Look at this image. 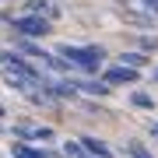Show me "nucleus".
<instances>
[{"mask_svg":"<svg viewBox=\"0 0 158 158\" xmlns=\"http://www.w3.org/2000/svg\"><path fill=\"white\" fill-rule=\"evenodd\" d=\"M151 77H155V85H158V67H155V74H151Z\"/></svg>","mask_w":158,"mask_h":158,"instance_id":"nucleus-15","label":"nucleus"},{"mask_svg":"<svg viewBox=\"0 0 158 158\" xmlns=\"http://www.w3.org/2000/svg\"><path fill=\"white\" fill-rule=\"evenodd\" d=\"M127 151H130V158H155V155H151V151H148V148H144V144H130V148H127Z\"/></svg>","mask_w":158,"mask_h":158,"instance_id":"nucleus-12","label":"nucleus"},{"mask_svg":"<svg viewBox=\"0 0 158 158\" xmlns=\"http://www.w3.org/2000/svg\"><path fill=\"white\" fill-rule=\"evenodd\" d=\"M137 77H141V70H137V67H127V63L106 67V74H102V81H109V85H137Z\"/></svg>","mask_w":158,"mask_h":158,"instance_id":"nucleus-3","label":"nucleus"},{"mask_svg":"<svg viewBox=\"0 0 158 158\" xmlns=\"http://www.w3.org/2000/svg\"><path fill=\"white\" fill-rule=\"evenodd\" d=\"M60 56L70 63V67H81V70H98V63L106 60L102 46H60Z\"/></svg>","mask_w":158,"mask_h":158,"instance_id":"nucleus-1","label":"nucleus"},{"mask_svg":"<svg viewBox=\"0 0 158 158\" xmlns=\"http://www.w3.org/2000/svg\"><path fill=\"white\" fill-rule=\"evenodd\" d=\"M21 53H28V56H39V60H46V56H49V53H46L42 46H35L32 39H25V42H21Z\"/></svg>","mask_w":158,"mask_h":158,"instance_id":"nucleus-10","label":"nucleus"},{"mask_svg":"<svg viewBox=\"0 0 158 158\" xmlns=\"http://www.w3.org/2000/svg\"><path fill=\"white\" fill-rule=\"evenodd\" d=\"M53 91V95H60V98H74L77 95V81H53V85H46Z\"/></svg>","mask_w":158,"mask_h":158,"instance_id":"nucleus-6","label":"nucleus"},{"mask_svg":"<svg viewBox=\"0 0 158 158\" xmlns=\"http://www.w3.org/2000/svg\"><path fill=\"white\" fill-rule=\"evenodd\" d=\"M63 151H67L70 158H81V155H85V148H81V144H70V141H67V144H63Z\"/></svg>","mask_w":158,"mask_h":158,"instance_id":"nucleus-13","label":"nucleus"},{"mask_svg":"<svg viewBox=\"0 0 158 158\" xmlns=\"http://www.w3.org/2000/svg\"><path fill=\"white\" fill-rule=\"evenodd\" d=\"M11 151H14V158H49L46 151H39V148H32V144H25V141H18Z\"/></svg>","mask_w":158,"mask_h":158,"instance_id":"nucleus-8","label":"nucleus"},{"mask_svg":"<svg viewBox=\"0 0 158 158\" xmlns=\"http://www.w3.org/2000/svg\"><path fill=\"white\" fill-rule=\"evenodd\" d=\"M11 25H14V32L21 35V39H42V35H49L53 32V21L46 14H18V18H11Z\"/></svg>","mask_w":158,"mask_h":158,"instance_id":"nucleus-2","label":"nucleus"},{"mask_svg":"<svg viewBox=\"0 0 158 158\" xmlns=\"http://www.w3.org/2000/svg\"><path fill=\"white\" fill-rule=\"evenodd\" d=\"M77 91H85V95H98V98H106L109 91H113V85H109V81H77Z\"/></svg>","mask_w":158,"mask_h":158,"instance_id":"nucleus-5","label":"nucleus"},{"mask_svg":"<svg viewBox=\"0 0 158 158\" xmlns=\"http://www.w3.org/2000/svg\"><path fill=\"white\" fill-rule=\"evenodd\" d=\"M0 119H4V106H0Z\"/></svg>","mask_w":158,"mask_h":158,"instance_id":"nucleus-16","label":"nucleus"},{"mask_svg":"<svg viewBox=\"0 0 158 158\" xmlns=\"http://www.w3.org/2000/svg\"><path fill=\"white\" fill-rule=\"evenodd\" d=\"M85 141V151H91L95 158H109V148H106V141H98V137H81Z\"/></svg>","mask_w":158,"mask_h":158,"instance_id":"nucleus-9","label":"nucleus"},{"mask_svg":"<svg viewBox=\"0 0 158 158\" xmlns=\"http://www.w3.org/2000/svg\"><path fill=\"white\" fill-rule=\"evenodd\" d=\"M130 102H134L137 109H155V98L144 95V91H134V95H130Z\"/></svg>","mask_w":158,"mask_h":158,"instance_id":"nucleus-11","label":"nucleus"},{"mask_svg":"<svg viewBox=\"0 0 158 158\" xmlns=\"http://www.w3.org/2000/svg\"><path fill=\"white\" fill-rule=\"evenodd\" d=\"M28 11L32 14H46L53 21V18L63 14V0H28Z\"/></svg>","mask_w":158,"mask_h":158,"instance_id":"nucleus-4","label":"nucleus"},{"mask_svg":"<svg viewBox=\"0 0 158 158\" xmlns=\"http://www.w3.org/2000/svg\"><path fill=\"white\" fill-rule=\"evenodd\" d=\"M141 7H144V11H151V14H158V0H141Z\"/></svg>","mask_w":158,"mask_h":158,"instance_id":"nucleus-14","label":"nucleus"},{"mask_svg":"<svg viewBox=\"0 0 158 158\" xmlns=\"http://www.w3.org/2000/svg\"><path fill=\"white\" fill-rule=\"evenodd\" d=\"M119 63H127V67H137V70H141L144 63H148V53H144V49H130V53H119Z\"/></svg>","mask_w":158,"mask_h":158,"instance_id":"nucleus-7","label":"nucleus"}]
</instances>
